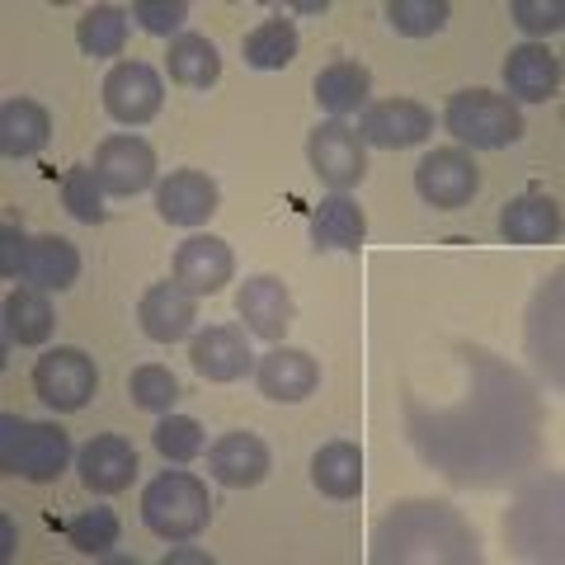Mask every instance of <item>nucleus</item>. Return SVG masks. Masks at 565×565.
I'll return each mask as SVG.
<instances>
[{"mask_svg": "<svg viewBox=\"0 0 565 565\" xmlns=\"http://www.w3.org/2000/svg\"><path fill=\"white\" fill-rule=\"evenodd\" d=\"M0 467L29 486H47L71 467V434L52 419L0 415Z\"/></svg>", "mask_w": 565, "mask_h": 565, "instance_id": "f257e3e1", "label": "nucleus"}, {"mask_svg": "<svg viewBox=\"0 0 565 565\" xmlns=\"http://www.w3.org/2000/svg\"><path fill=\"white\" fill-rule=\"evenodd\" d=\"M141 523L161 542H193L212 523V494L199 476L161 471L141 490Z\"/></svg>", "mask_w": 565, "mask_h": 565, "instance_id": "f03ea898", "label": "nucleus"}, {"mask_svg": "<svg viewBox=\"0 0 565 565\" xmlns=\"http://www.w3.org/2000/svg\"><path fill=\"white\" fill-rule=\"evenodd\" d=\"M444 128L471 151H504L523 137V114L509 95L494 90H457L444 109Z\"/></svg>", "mask_w": 565, "mask_h": 565, "instance_id": "7ed1b4c3", "label": "nucleus"}, {"mask_svg": "<svg viewBox=\"0 0 565 565\" xmlns=\"http://www.w3.org/2000/svg\"><path fill=\"white\" fill-rule=\"evenodd\" d=\"M33 392L47 411L57 415H76L90 405V396L99 392V367L85 349L76 344H57L47 349L39 363H33Z\"/></svg>", "mask_w": 565, "mask_h": 565, "instance_id": "20e7f679", "label": "nucleus"}, {"mask_svg": "<svg viewBox=\"0 0 565 565\" xmlns=\"http://www.w3.org/2000/svg\"><path fill=\"white\" fill-rule=\"evenodd\" d=\"M307 161L316 170V180L330 184L334 193H349L367 180V147H363L359 128H349L344 118L316 122L307 137Z\"/></svg>", "mask_w": 565, "mask_h": 565, "instance_id": "39448f33", "label": "nucleus"}, {"mask_svg": "<svg viewBox=\"0 0 565 565\" xmlns=\"http://www.w3.org/2000/svg\"><path fill=\"white\" fill-rule=\"evenodd\" d=\"M415 193L434 212H457L481 193V166L471 161L467 147H434L415 166Z\"/></svg>", "mask_w": 565, "mask_h": 565, "instance_id": "423d86ee", "label": "nucleus"}, {"mask_svg": "<svg viewBox=\"0 0 565 565\" xmlns=\"http://www.w3.org/2000/svg\"><path fill=\"white\" fill-rule=\"evenodd\" d=\"M161 104H166V81L147 62H118L104 76V109L122 128H147L161 114Z\"/></svg>", "mask_w": 565, "mask_h": 565, "instance_id": "0eeeda50", "label": "nucleus"}, {"mask_svg": "<svg viewBox=\"0 0 565 565\" xmlns=\"http://www.w3.org/2000/svg\"><path fill=\"white\" fill-rule=\"evenodd\" d=\"M189 363L203 382H241L245 373H255V353H250V330L245 326H203L189 340Z\"/></svg>", "mask_w": 565, "mask_h": 565, "instance_id": "6e6552de", "label": "nucleus"}, {"mask_svg": "<svg viewBox=\"0 0 565 565\" xmlns=\"http://www.w3.org/2000/svg\"><path fill=\"white\" fill-rule=\"evenodd\" d=\"M95 174H99L104 193H118V199L147 193L156 184V151H151V141H141L137 132L104 137L99 151H95Z\"/></svg>", "mask_w": 565, "mask_h": 565, "instance_id": "1a4fd4ad", "label": "nucleus"}, {"mask_svg": "<svg viewBox=\"0 0 565 565\" xmlns=\"http://www.w3.org/2000/svg\"><path fill=\"white\" fill-rule=\"evenodd\" d=\"M434 132V114L419 99H377L367 104L359 118V137L363 147H382V151H405L419 147Z\"/></svg>", "mask_w": 565, "mask_h": 565, "instance_id": "9d476101", "label": "nucleus"}, {"mask_svg": "<svg viewBox=\"0 0 565 565\" xmlns=\"http://www.w3.org/2000/svg\"><path fill=\"white\" fill-rule=\"evenodd\" d=\"M236 316L245 321V330H250L255 340L282 344V334H288L292 316H297L288 282L274 278V274H255V278H245V282H241V292H236Z\"/></svg>", "mask_w": 565, "mask_h": 565, "instance_id": "9b49d317", "label": "nucleus"}, {"mask_svg": "<svg viewBox=\"0 0 565 565\" xmlns=\"http://www.w3.org/2000/svg\"><path fill=\"white\" fill-rule=\"evenodd\" d=\"M274 457H269V444H264L259 434L250 429H232L222 434L217 444L207 448V476L226 490H255L264 486V476H269Z\"/></svg>", "mask_w": 565, "mask_h": 565, "instance_id": "f8f14e48", "label": "nucleus"}, {"mask_svg": "<svg viewBox=\"0 0 565 565\" xmlns=\"http://www.w3.org/2000/svg\"><path fill=\"white\" fill-rule=\"evenodd\" d=\"M217 207H222V189L203 170H170L156 184V212L170 226H203L207 217H217Z\"/></svg>", "mask_w": 565, "mask_h": 565, "instance_id": "ddd939ff", "label": "nucleus"}, {"mask_svg": "<svg viewBox=\"0 0 565 565\" xmlns=\"http://www.w3.org/2000/svg\"><path fill=\"white\" fill-rule=\"evenodd\" d=\"M137 321L151 344H180L199 326V297L184 292L180 282H151L137 302Z\"/></svg>", "mask_w": 565, "mask_h": 565, "instance_id": "4468645a", "label": "nucleus"}, {"mask_svg": "<svg viewBox=\"0 0 565 565\" xmlns=\"http://www.w3.org/2000/svg\"><path fill=\"white\" fill-rule=\"evenodd\" d=\"M236 278V255L222 236H189L174 250V282L193 297H217Z\"/></svg>", "mask_w": 565, "mask_h": 565, "instance_id": "2eb2a0df", "label": "nucleus"}, {"mask_svg": "<svg viewBox=\"0 0 565 565\" xmlns=\"http://www.w3.org/2000/svg\"><path fill=\"white\" fill-rule=\"evenodd\" d=\"M255 382H259V396H269L278 405H297V401H307L316 386H321V363H316L307 349L274 344L255 363Z\"/></svg>", "mask_w": 565, "mask_h": 565, "instance_id": "dca6fc26", "label": "nucleus"}, {"mask_svg": "<svg viewBox=\"0 0 565 565\" xmlns=\"http://www.w3.org/2000/svg\"><path fill=\"white\" fill-rule=\"evenodd\" d=\"M504 90L514 104H546L561 90V62L546 43H519L504 57Z\"/></svg>", "mask_w": 565, "mask_h": 565, "instance_id": "f3484780", "label": "nucleus"}, {"mask_svg": "<svg viewBox=\"0 0 565 565\" xmlns=\"http://www.w3.org/2000/svg\"><path fill=\"white\" fill-rule=\"evenodd\" d=\"M76 471H81L85 490L118 494V490H128L132 476H137V448L118 434H95L90 444L76 452Z\"/></svg>", "mask_w": 565, "mask_h": 565, "instance_id": "a211bd4d", "label": "nucleus"}, {"mask_svg": "<svg viewBox=\"0 0 565 565\" xmlns=\"http://www.w3.org/2000/svg\"><path fill=\"white\" fill-rule=\"evenodd\" d=\"M76 278H81V250L66 236L47 232V236L29 241V255L20 264V282H29V288H39V292H66V288H76Z\"/></svg>", "mask_w": 565, "mask_h": 565, "instance_id": "6ab92c4d", "label": "nucleus"}, {"mask_svg": "<svg viewBox=\"0 0 565 565\" xmlns=\"http://www.w3.org/2000/svg\"><path fill=\"white\" fill-rule=\"evenodd\" d=\"M500 236L509 245H552L561 236V207L552 193L527 189L500 207Z\"/></svg>", "mask_w": 565, "mask_h": 565, "instance_id": "aec40b11", "label": "nucleus"}, {"mask_svg": "<svg viewBox=\"0 0 565 565\" xmlns=\"http://www.w3.org/2000/svg\"><path fill=\"white\" fill-rule=\"evenodd\" d=\"M367 241V217L363 207L349 199V193H330V199L316 203L311 212V250H359Z\"/></svg>", "mask_w": 565, "mask_h": 565, "instance_id": "412c9836", "label": "nucleus"}, {"mask_svg": "<svg viewBox=\"0 0 565 565\" xmlns=\"http://www.w3.org/2000/svg\"><path fill=\"white\" fill-rule=\"evenodd\" d=\"M311 95H316V104H321L330 118H349V114L367 109V95H373V71H367L363 62H330V66L316 71Z\"/></svg>", "mask_w": 565, "mask_h": 565, "instance_id": "4be33fe9", "label": "nucleus"}, {"mask_svg": "<svg viewBox=\"0 0 565 565\" xmlns=\"http://www.w3.org/2000/svg\"><path fill=\"white\" fill-rule=\"evenodd\" d=\"M52 141V114L39 99H6L0 109V151L10 161H24V156H39Z\"/></svg>", "mask_w": 565, "mask_h": 565, "instance_id": "5701e85b", "label": "nucleus"}, {"mask_svg": "<svg viewBox=\"0 0 565 565\" xmlns=\"http://www.w3.org/2000/svg\"><path fill=\"white\" fill-rule=\"evenodd\" d=\"M166 71L184 90H212V85L222 81V52L212 39H203V33H180L166 52Z\"/></svg>", "mask_w": 565, "mask_h": 565, "instance_id": "b1692460", "label": "nucleus"}, {"mask_svg": "<svg viewBox=\"0 0 565 565\" xmlns=\"http://www.w3.org/2000/svg\"><path fill=\"white\" fill-rule=\"evenodd\" d=\"M311 486L330 500H353L363 490V452L359 444H326L311 457Z\"/></svg>", "mask_w": 565, "mask_h": 565, "instance_id": "393cba45", "label": "nucleus"}, {"mask_svg": "<svg viewBox=\"0 0 565 565\" xmlns=\"http://www.w3.org/2000/svg\"><path fill=\"white\" fill-rule=\"evenodd\" d=\"M52 326H57V316H52L47 292H39V288H14L6 297V340L10 344H20V349L47 344L52 340Z\"/></svg>", "mask_w": 565, "mask_h": 565, "instance_id": "a878e982", "label": "nucleus"}, {"mask_svg": "<svg viewBox=\"0 0 565 565\" xmlns=\"http://www.w3.org/2000/svg\"><path fill=\"white\" fill-rule=\"evenodd\" d=\"M297 47H302V39H297L292 20H264L259 29H250L241 39V57L255 71H282V66H292Z\"/></svg>", "mask_w": 565, "mask_h": 565, "instance_id": "bb28decb", "label": "nucleus"}, {"mask_svg": "<svg viewBox=\"0 0 565 565\" xmlns=\"http://www.w3.org/2000/svg\"><path fill=\"white\" fill-rule=\"evenodd\" d=\"M128 24H132L128 10H118V6H95V10L81 14L76 43H81L85 57H118V52L128 47Z\"/></svg>", "mask_w": 565, "mask_h": 565, "instance_id": "cd10ccee", "label": "nucleus"}, {"mask_svg": "<svg viewBox=\"0 0 565 565\" xmlns=\"http://www.w3.org/2000/svg\"><path fill=\"white\" fill-rule=\"evenodd\" d=\"M62 533H66V542L76 546L81 556H109L118 546V537H122V523H118L114 509L95 504V509H81V514L62 527Z\"/></svg>", "mask_w": 565, "mask_h": 565, "instance_id": "c85d7f7f", "label": "nucleus"}, {"mask_svg": "<svg viewBox=\"0 0 565 565\" xmlns=\"http://www.w3.org/2000/svg\"><path fill=\"white\" fill-rule=\"evenodd\" d=\"M151 444H156V452H161L166 462L184 467V462H193V457H203L207 434H203V424L193 415H161V424L151 429Z\"/></svg>", "mask_w": 565, "mask_h": 565, "instance_id": "c756f323", "label": "nucleus"}, {"mask_svg": "<svg viewBox=\"0 0 565 565\" xmlns=\"http://www.w3.org/2000/svg\"><path fill=\"white\" fill-rule=\"evenodd\" d=\"M452 20V6L448 0H392L386 6V24L405 39H434V33H444Z\"/></svg>", "mask_w": 565, "mask_h": 565, "instance_id": "7c9ffc66", "label": "nucleus"}, {"mask_svg": "<svg viewBox=\"0 0 565 565\" xmlns=\"http://www.w3.org/2000/svg\"><path fill=\"white\" fill-rule=\"evenodd\" d=\"M62 203H66L71 217L85 222V226H99L109 217V212H104V184H99L95 166H71L62 174Z\"/></svg>", "mask_w": 565, "mask_h": 565, "instance_id": "2f4dec72", "label": "nucleus"}, {"mask_svg": "<svg viewBox=\"0 0 565 565\" xmlns=\"http://www.w3.org/2000/svg\"><path fill=\"white\" fill-rule=\"evenodd\" d=\"M128 396H132L137 411L170 415L174 401H180V377H174L170 367H161V363H147V367H137V373L128 377Z\"/></svg>", "mask_w": 565, "mask_h": 565, "instance_id": "473e14b6", "label": "nucleus"}, {"mask_svg": "<svg viewBox=\"0 0 565 565\" xmlns=\"http://www.w3.org/2000/svg\"><path fill=\"white\" fill-rule=\"evenodd\" d=\"M132 20H137V29H147L151 39H170V33L180 39V29L189 20V6L184 0H137Z\"/></svg>", "mask_w": 565, "mask_h": 565, "instance_id": "72a5a7b5", "label": "nucleus"}, {"mask_svg": "<svg viewBox=\"0 0 565 565\" xmlns=\"http://www.w3.org/2000/svg\"><path fill=\"white\" fill-rule=\"evenodd\" d=\"M509 14H514V24L519 29H527V33H556L561 24H565V6H542V0H514V6H509Z\"/></svg>", "mask_w": 565, "mask_h": 565, "instance_id": "f704fd0d", "label": "nucleus"}, {"mask_svg": "<svg viewBox=\"0 0 565 565\" xmlns=\"http://www.w3.org/2000/svg\"><path fill=\"white\" fill-rule=\"evenodd\" d=\"M29 241L33 236H24V226H14V222L0 232V274H6V278H20V264L29 255Z\"/></svg>", "mask_w": 565, "mask_h": 565, "instance_id": "c9c22d12", "label": "nucleus"}, {"mask_svg": "<svg viewBox=\"0 0 565 565\" xmlns=\"http://www.w3.org/2000/svg\"><path fill=\"white\" fill-rule=\"evenodd\" d=\"M292 10H302V14H321V10H326V0H302V6H292Z\"/></svg>", "mask_w": 565, "mask_h": 565, "instance_id": "e433bc0d", "label": "nucleus"}]
</instances>
